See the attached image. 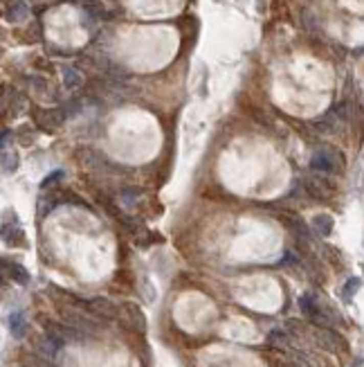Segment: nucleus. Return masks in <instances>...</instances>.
<instances>
[{
	"mask_svg": "<svg viewBox=\"0 0 364 367\" xmlns=\"http://www.w3.org/2000/svg\"><path fill=\"white\" fill-rule=\"evenodd\" d=\"M88 309L95 315H101V318H115L117 315V307L110 300H106V297H93L88 302Z\"/></svg>",
	"mask_w": 364,
	"mask_h": 367,
	"instance_id": "f257e3e1",
	"label": "nucleus"
},
{
	"mask_svg": "<svg viewBox=\"0 0 364 367\" xmlns=\"http://www.w3.org/2000/svg\"><path fill=\"white\" fill-rule=\"evenodd\" d=\"M310 169L317 174H333L335 171V160L326 151H315V156L310 158Z\"/></svg>",
	"mask_w": 364,
	"mask_h": 367,
	"instance_id": "f03ea898",
	"label": "nucleus"
},
{
	"mask_svg": "<svg viewBox=\"0 0 364 367\" xmlns=\"http://www.w3.org/2000/svg\"><path fill=\"white\" fill-rule=\"evenodd\" d=\"M315 338L320 340V345L322 347H326V349H331V352H335V349H344L346 345H344V340L339 338L335 331H331V329H320V331H315Z\"/></svg>",
	"mask_w": 364,
	"mask_h": 367,
	"instance_id": "7ed1b4c3",
	"label": "nucleus"
},
{
	"mask_svg": "<svg viewBox=\"0 0 364 367\" xmlns=\"http://www.w3.org/2000/svg\"><path fill=\"white\" fill-rule=\"evenodd\" d=\"M5 268H7V273L11 275V279L16 282V284H30V270H27L25 266H20V264H16V262H5Z\"/></svg>",
	"mask_w": 364,
	"mask_h": 367,
	"instance_id": "20e7f679",
	"label": "nucleus"
},
{
	"mask_svg": "<svg viewBox=\"0 0 364 367\" xmlns=\"http://www.w3.org/2000/svg\"><path fill=\"white\" fill-rule=\"evenodd\" d=\"M335 228V221L333 217H328V214H317L315 219H312V230H315L320 236H328L333 232Z\"/></svg>",
	"mask_w": 364,
	"mask_h": 367,
	"instance_id": "39448f33",
	"label": "nucleus"
},
{
	"mask_svg": "<svg viewBox=\"0 0 364 367\" xmlns=\"http://www.w3.org/2000/svg\"><path fill=\"white\" fill-rule=\"evenodd\" d=\"M25 315L20 311H11L9 313V331L14 338H22L25 336Z\"/></svg>",
	"mask_w": 364,
	"mask_h": 367,
	"instance_id": "423d86ee",
	"label": "nucleus"
},
{
	"mask_svg": "<svg viewBox=\"0 0 364 367\" xmlns=\"http://www.w3.org/2000/svg\"><path fill=\"white\" fill-rule=\"evenodd\" d=\"M360 286H362V279H360V277H351V279L344 284L342 297H344L346 302H349V300H353V295H355L357 291H360Z\"/></svg>",
	"mask_w": 364,
	"mask_h": 367,
	"instance_id": "0eeeda50",
	"label": "nucleus"
},
{
	"mask_svg": "<svg viewBox=\"0 0 364 367\" xmlns=\"http://www.w3.org/2000/svg\"><path fill=\"white\" fill-rule=\"evenodd\" d=\"M124 309L130 313V318H133V322H135V327H138L140 331H144L146 329V320H144V315H142V311L135 304H124Z\"/></svg>",
	"mask_w": 364,
	"mask_h": 367,
	"instance_id": "6e6552de",
	"label": "nucleus"
},
{
	"mask_svg": "<svg viewBox=\"0 0 364 367\" xmlns=\"http://www.w3.org/2000/svg\"><path fill=\"white\" fill-rule=\"evenodd\" d=\"M18 169V156L14 154V151H5L3 154V171L5 174H11V171H16Z\"/></svg>",
	"mask_w": 364,
	"mask_h": 367,
	"instance_id": "1a4fd4ad",
	"label": "nucleus"
},
{
	"mask_svg": "<svg viewBox=\"0 0 364 367\" xmlns=\"http://www.w3.org/2000/svg\"><path fill=\"white\" fill-rule=\"evenodd\" d=\"M61 178H63V171H61V169H56V171H52L50 176L43 178L41 187H48V185H52V183H56V180H61Z\"/></svg>",
	"mask_w": 364,
	"mask_h": 367,
	"instance_id": "9d476101",
	"label": "nucleus"
},
{
	"mask_svg": "<svg viewBox=\"0 0 364 367\" xmlns=\"http://www.w3.org/2000/svg\"><path fill=\"white\" fill-rule=\"evenodd\" d=\"M279 367H290V365H279Z\"/></svg>",
	"mask_w": 364,
	"mask_h": 367,
	"instance_id": "9b49d317",
	"label": "nucleus"
}]
</instances>
